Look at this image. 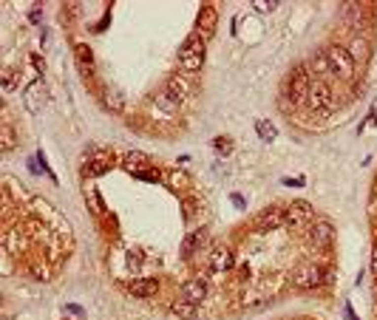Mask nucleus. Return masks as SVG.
Here are the masks:
<instances>
[{
  "mask_svg": "<svg viewBox=\"0 0 377 320\" xmlns=\"http://www.w3.org/2000/svg\"><path fill=\"white\" fill-rule=\"evenodd\" d=\"M179 63H182V68L187 74H193V71H199L205 65V37L199 34V32H193L182 43V48H179Z\"/></svg>",
  "mask_w": 377,
  "mask_h": 320,
  "instance_id": "f257e3e1",
  "label": "nucleus"
},
{
  "mask_svg": "<svg viewBox=\"0 0 377 320\" xmlns=\"http://www.w3.org/2000/svg\"><path fill=\"white\" fill-rule=\"evenodd\" d=\"M111 161H114V153L105 148H91L85 156H82V176H103V173L111 170Z\"/></svg>",
  "mask_w": 377,
  "mask_h": 320,
  "instance_id": "f03ea898",
  "label": "nucleus"
},
{
  "mask_svg": "<svg viewBox=\"0 0 377 320\" xmlns=\"http://www.w3.org/2000/svg\"><path fill=\"white\" fill-rule=\"evenodd\" d=\"M326 284V269H320L318 263H298L292 272V286L298 289H315Z\"/></svg>",
  "mask_w": 377,
  "mask_h": 320,
  "instance_id": "7ed1b4c3",
  "label": "nucleus"
},
{
  "mask_svg": "<svg viewBox=\"0 0 377 320\" xmlns=\"http://www.w3.org/2000/svg\"><path fill=\"white\" fill-rule=\"evenodd\" d=\"M309 85H312V77H309L307 65H298V68H292V74H289V99H292V105L307 102Z\"/></svg>",
  "mask_w": 377,
  "mask_h": 320,
  "instance_id": "20e7f679",
  "label": "nucleus"
},
{
  "mask_svg": "<svg viewBox=\"0 0 377 320\" xmlns=\"http://www.w3.org/2000/svg\"><path fill=\"white\" fill-rule=\"evenodd\" d=\"M326 60H329V68L335 71V74H341V77H354V63L352 54H349V48H343V46H332L329 51H326Z\"/></svg>",
  "mask_w": 377,
  "mask_h": 320,
  "instance_id": "39448f33",
  "label": "nucleus"
},
{
  "mask_svg": "<svg viewBox=\"0 0 377 320\" xmlns=\"http://www.w3.org/2000/svg\"><path fill=\"white\" fill-rule=\"evenodd\" d=\"M307 105L312 108V111H326L332 105V91L329 85H326V80H312V85H309V96H307Z\"/></svg>",
  "mask_w": 377,
  "mask_h": 320,
  "instance_id": "423d86ee",
  "label": "nucleus"
},
{
  "mask_svg": "<svg viewBox=\"0 0 377 320\" xmlns=\"http://www.w3.org/2000/svg\"><path fill=\"white\" fill-rule=\"evenodd\" d=\"M284 224H286V210H281V207H267V210H261V216L255 218V229H261V232L278 229Z\"/></svg>",
  "mask_w": 377,
  "mask_h": 320,
  "instance_id": "0eeeda50",
  "label": "nucleus"
},
{
  "mask_svg": "<svg viewBox=\"0 0 377 320\" xmlns=\"http://www.w3.org/2000/svg\"><path fill=\"white\" fill-rule=\"evenodd\" d=\"M216 23H218V14H216V9H213L210 3H205V6L199 9V17H196V26H199V34L205 37V40H210V37H213V32H216Z\"/></svg>",
  "mask_w": 377,
  "mask_h": 320,
  "instance_id": "6e6552de",
  "label": "nucleus"
},
{
  "mask_svg": "<svg viewBox=\"0 0 377 320\" xmlns=\"http://www.w3.org/2000/svg\"><path fill=\"white\" fill-rule=\"evenodd\" d=\"M309 221H312V207L307 201H292L286 207V224L289 227H304Z\"/></svg>",
  "mask_w": 377,
  "mask_h": 320,
  "instance_id": "1a4fd4ad",
  "label": "nucleus"
},
{
  "mask_svg": "<svg viewBox=\"0 0 377 320\" xmlns=\"http://www.w3.org/2000/svg\"><path fill=\"white\" fill-rule=\"evenodd\" d=\"M332 224L329 221H318L315 227H312V232H309V244L315 247V250H329L332 247Z\"/></svg>",
  "mask_w": 377,
  "mask_h": 320,
  "instance_id": "9d476101",
  "label": "nucleus"
},
{
  "mask_svg": "<svg viewBox=\"0 0 377 320\" xmlns=\"http://www.w3.org/2000/svg\"><path fill=\"white\" fill-rule=\"evenodd\" d=\"M187 94H190V82L184 80L182 74H176V77L168 80V91H165V96H168V102H171V105L182 102Z\"/></svg>",
  "mask_w": 377,
  "mask_h": 320,
  "instance_id": "9b49d317",
  "label": "nucleus"
},
{
  "mask_svg": "<svg viewBox=\"0 0 377 320\" xmlns=\"http://www.w3.org/2000/svg\"><path fill=\"white\" fill-rule=\"evenodd\" d=\"M43 105H46V85L37 80V82H32L29 91H26V108H29L32 114H40Z\"/></svg>",
  "mask_w": 377,
  "mask_h": 320,
  "instance_id": "f8f14e48",
  "label": "nucleus"
},
{
  "mask_svg": "<svg viewBox=\"0 0 377 320\" xmlns=\"http://www.w3.org/2000/svg\"><path fill=\"white\" fill-rule=\"evenodd\" d=\"M182 297L187 300V303L199 306V303H202V300L207 297V284L202 281V278H196V281H187V284L182 286Z\"/></svg>",
  "mask_w": 377,
  "mask_h": 320,
  "instance_id": "ddd939ff",
  "label": "nucleus"
},
{
  "mask_svg": "<svg viewBox=\"0 0 377 320\" xmlns=\"http://www.w3.org/2000/svg\"><path fill=\"white\" fill-rule=\"evenodd\" d=\"M128 292L137 297H153L159 292V281L156 278H137V281L128 284Z\"/></svg>",
  "mask_w": 377,
  "mask_h": 320,
  "instance_id": "4468645a",
  "label": "nucleus"
},
{
  "mask_svg": "<svg viewBox=\"0 0 377 320\" xmlns=\"http://www.w3.org/2000/svg\"><path fill=\"white\" fill-rule=\"evenodd\" d=\"M233 263H236V258H233V250H230V247H216L213 255H210L213 272H227V269H233Z\"/></svg>",
  "mask_w": 377,
  "mask_h": 320,
  "instance_id": "2eb2a0df",
  "label": "nucleus"
},
{
  "mask_svg": "<svg viewBox=\"0 0 377 320\" xmlns=\"http://www.w3.org/2000/svg\"><path fill=\"white\" fill-rule=\"evenodd\" d=\"M125 167L131 173H145V170H153L156 164H153L150 156H145V153H139V150H128V153H125Z\"/></svg>",
  "mask_w": 377,
  "mask_h": 320,
  "instance_id": "dca6fc26",
  "label": "nucleus"
},
{
  "mask_svg": "<svg viewBox=\"0 0 377 320\" xmlns=\"http://www.w3.org/2000/svg\"><path fill=\"white\" fill-rule=\"evenodd\" d=\"M74 60H77V68L85 74V77H91L94 74V51L85 43H80V46L74 48Z\"/></svg>",
  "mask_w": 377,
  "mask_h": 320,
  "instance_id": "f3484780",
  "label": "nucleus"
},
{
  "mask_svg": "<svg viewBox=\"0 0 377 320\" xmlns=\"http://www.w3.org/2000/svg\"><path fill=\"white\" fill-rule=\"evenodd\" d=\"M103 102L108 111H114V114H122V108H125V99L119 96V91H114V88H105L103 91Z\"/></svg>",
  "mask_w": 377,
  "mask_h": 320,
  "instance_id": "a211bd4d",
  "label": "nucleus"
},
{
  "mask_svg": "<svg viewBox=\"0 0 377 320\" xmlns=\"http://www.w3.org/2000/svg\"><path fill=\"white\" fill-rule=\"evenodd\" d=\"M202 244H207V229H196V232H190V238L182 244V252L184 255H193Z\"/></svg>",
  "mask_w": 377,
  "mask_h": 320,
  "instance_id": "6ab92c4d",
  "label": "nucleus"
},
{
  "mask_svg": "<svg viewBox=\"0 0 377 320\" xmlns=\"http://www.w3.org/2000/svg\"><path fill=\"white\" fill-rule=\"evenodd\" d=\"M255 130H258L261 142H275V139H278V128H275L270 119H258V122H255Z\"/></svg>",
  "mask_w": 377,
  "mask_h": 320,
  "instance_id": "aec40b11",
  "label": "nucleus"
},
{
  "mask_svg": "<svg viewBox=\"0 0 377 320\" xmlns=\"http://www.w3.org/2000/svg\"><path fill=\"white\" fill-rule=\"evenodd\" d=\"M349 54H352L354 63H357V60H360V63H366V60H369V43L357 37V40L352 43V48H349Z\"/></svg>",
  "mask_w": 377,
  "mask_h": 320,
  "instance_id": "412c9836",
  "label": "nucleus"
},
{
  "mask_svg": "<svg viewBox=\"0 0 377 320\" xmlns=\"http://www.w3.org/2000/svg\"><path fill=\"white\" fill-rule=\"evenodd\" d=\"M193 303H187V300H173L171 303V315H179V318H193Z\"/></svg>",
  "mask_w": 377,
  "mask_h": 320,
  "instance_id": "4be33fe9",
  "label": "nucleus"
},
{
  "mask_svg": "<svg viewBox=\"0 0 377 320\" xmlns=\"http://www.w3.org/2000/svg\"><path fill=\"white\" fill-rule=\"evenodd\" d=\"M14 142H17V139H14L12 125H6V122H3V128H0V148H3V150H12Z\"/></svg>",
  "mask_w": 377,
  "mask_h": 320,
  "instance_id": "5701e85b",
  "label": "nucleus"
},
{
  "mask_svg": "<svg viewBox=\"0 0 377 320\" xmlns=\"http://www.w3.org/2000/svg\"><path fill=\"white\" fill-rule=\"evenodd\" d=\"M85 198L91 201V210L97 213V216H103L105 213V207H103V198H100V193L94 190V187H85Z\"/></svg>",
  "mask_w": 377,
  "mask_h": 320,
  "instance_id": "b1692460",
  "label": "nucleus"
},
{
  "mask_svg": "<svg viewBox=\"0 0 377 320\" xmlns=\"http://www.w3.org/2000/svg\"><path fill=\"white\" fill-rule=\"evenodd\" d=\"M213 148L221 153V156H230L233 153V139H227V136H216L213 139Z\"/></svg>",
  "mask_w": 377,
  "mask_h": 320,
  "instance_id": "393cba45",
  "label": "nucleus"
},
{
  "mask_svg": "<svg viewBox=\"0 0 377 320\" xmlns=\"http://www.w3.org/2000/svg\"><path fill=\"white\" fill-rule=\"evenodd\" d=\"M165 179H168L173 187H184V184H187V176L179 173V170H168V173H165Z\"/></svg>",
  "mask_w": 377,
  "mask_h": 320,
  "instance_id": "a878e982",
  "label": "nucleus"
},
{
  "mask_svg": "<svg viewBox=\"0 0 377 320\" xmlns=\"http://www.w3.org/2000/svg\"><path fill=\"white\" fill-rule=\"evenodd\" d=\"M12 88H14V71H12V68H6V71H3V91L9 94Z\"/></svg>",
  "mask_w": 377,
  "mask_h": 320,
  "instance_id": "bb28decb",
  "label": "nucleus"
},
{
  "mask_svg": "<svg viewBox=\"0 0 377 320\" xmlns=\"http://www.w3.org/2000/svg\"><path fill=\"white\" fill-rule=\"evenodd\" d=\"M252 6H255V12H273L275 6H278V0H270V3L267 0H255Z\"/></svg>",
  "mask_w": 377,
  "mask_h": 320,
  "instance_id": "cd10ccee",
  "label": "nucleus"
},
{
  "mask_svg": "<svg viewBox=\"0 0 377 320\" xmlns=\"http://www.w3.org/2000/svg\"><path fill=\"white\" fill-rule=\"evenodd\" d=\"M66 312H69V315H74V318H85V312H82L80 306H74V303H69V306H66Z\"/></svg>",
  "mask_w": 377,
  "mask_h": 320,
  "instance_id": "c85d7f7f",
  "label": "nucleus"
},
{
  "mask_svg": "<svg viewBox=\"0 0 377 320\" xmlns=\"http://www.w3.org/2000/svg\"><path fill=\"white\" fill-rule=\"evenodd\" d=\"M230 198H233V204L239 207V210H244V207H247V201H244V198H241L239 193H233V195H230Z\"/></svg>",
  "mask_w": 377,
  "mask_h": 320,
  "instance_id": "c756f323",
  "label": "nucleus"
},
{
  "mask_svg": "<svg viewBox=\"0 0 377 320\" xmlns=\"http://www.w3.org/2000/svg\"><path fill=\"white\" fill-rule=\"evenodd\" d=\"M284 184H286V187H301L304 179H301V176H298V179H284Z\"/></svg>",
  "mask_w": 377,
  "mask_h": 320,
  "instance_id": "7c9ffc66",
  "label": "nucleus"
},
{
  "mask_svg": "<svg viewBox=\"0 0 377 320\" xmlns=\"http://www.w3.org/2000/svg\"><path fill=\"white\" fill-rule=\"evenodd\" d=\"M372 272L377 275V247H375V252H372Z\"/></svg>",
  "mask_w": 377,
  "mask_h": 320,
  "instance_id": "2f4dec72",
  "label": "nucleus"
},
{
  "mask_svg": "<svg viewBox=\"0 0 377 320\" xmlns=\"http://www.w3.org/2000/svg\"><path fill=\"white\" fill-rule=\"evenodd\" d=\"M343 312H346V318H349V320H357V318H354V312H352V306H346Z\"/></svg>",
  "mask_w": 377,
  "mask_h": 320,
  "instance_id": "473e14b6",
  "label": "nucleus"
}]
</instances>
